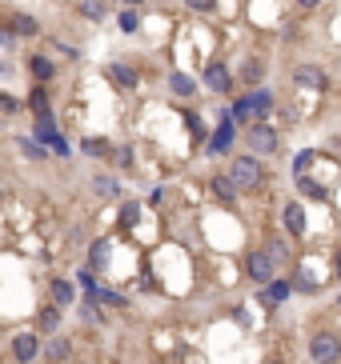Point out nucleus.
<instances>
[{
	"instance_id": "nucleus-1",
	"label": "nucleus",
	"mask_w": 341,
	"mask_h": 364,
	"mask_svg": "<svg viewBox=\"0 0 341 364\" xmlns=\"http://www.w3.org/2000/svg\"><path fill=\"white\" fill-rule=\"evenodd\" d=\"M309 361L313 364H338L341 361V336L321 329V333L309 336Z\"/></svg>"
},
{
	"instance_id": "nucleus-2",
	"label": "nucleus",
	"mask_w": 341,
	"mask_h": 364,
	"mask_svg": "<svg viewBox=\"0 0 341 364\" xmlns=\"http://www.w3.org/2000/svg\"><path fill=\"white\" fill-rule=\"evenodd\" d=\"M245 141H249V152H253V157H273L277 144H281L269 125H253L249 132H245Z\"/></svg>"
},
{
	"instance_id": "nucleus-3",
	"label": "nucleus",
	"mask_w": 341,
	"mask_h": 364,
	"mask_svg": "<svg viewBox=\"0 0 341 364\" xmlns=\"http://www.w3.org/2000/svg\"><path fill=\"white\" fill-rule=\"evenodd\" d=\"M229 176L241 184V189H257V180H261V164L257 157H237L233 164H229Z\"/></svg>"
},
{
	"instance_id": "nucleus-4",
	"label": "nucleus",
	"mask_w": 341,
	"mask_h": 364,
	"mask_svg": "<svg viewBox=\"0 0 341 364\" xmlns=\"http://www.w3.org/2000/svg\"><path fill=\"white\" fill-rule=\"evenodd\" d=\"M273 269H277V260L269 253H253L245 260V272H249L257 285H273Z\"/></svg>"
},
{
	"instance_id": "nucleus-5",
	"label": "nucleus",
	"mask_w": 341,
	"mask_h": 364,
	"mask_svg": "<svg viewBox=\"0 0 341 364\" xmlns=\"http://www.w3.org/2000/svg\"><path fill=\"white\" fill-rule=\"evenodd\" d=\"M36 356H40V340H36V333H17L13 336V361L33 364Z\"/></svg>"
},
{
	"instance_id": "nucleus-6",
	"label": "nucleus",
	"mask_w": 341,
	"mask_h": 364,
	"mask_svg": "<svg viewBox=\"0 0 341 364\" xmlns=\"http://www.w3.org/2000/svg\"><path fill=\"white\" fill-rule=\"evenodd\" d=\"M233 141H237V128H233V112H229V116H221V128L213 132L209 152H229V148H233Z\"/></svg>"
},
{
	"instance_id": "nucleus-7",
	"label": "nucleus",
	"mask_w": 341,
	"mask_h": 364,
	"mask_svg": "<svg viewBox=\"0 0 341 364\" xmlns=\"http://www.w3.org/2000/svg\"><path fill=\"white\" fill-rule=\"evenodd\" d=\"M281 221H285V228H289V237H305V208L297 205V200L285 205V216H281Z\"/></svg>"
},
{
	"instance_id": "nucleus-8",
	"label": "nucleus",
	"mask_w": 341,
	"mask_h": 364,
	"mask_svg": "<svg viewBox=\"0 0 341 364\" xmlns=\"http://www.w3.org/2000/svg\"><path fill=\"white\" fill-rule=\"evenodd\" d=\"M205 84H209L213 93H229L233 77L225 72V64H209V68H205Z\"/></svg>"
},
{
	"instance_id": "nucleus-9",
	"label": "nucleus",
	"mask_w": 341,
	"mask_h": 364,
	"mask_svg": "<svg viewBox=\"0 0 341 364\" xmlns=\"http://www.w3.org/2000/svg\"><path fill=\"white\" fill-rule=\"evenodd\" d=\"M36 329H40V333H56V329H61V304H45V308L36 312Z\"/></svg>"
},
{
	"instance_id": "nucleus-10",
	"label": "nucleus",
	"mask_w": 341,
	"mask_h": 364,
	"mask_svg": "<svg viewBox=\"0 0 341 364\" xmlns=\"http://www.w3.org/2000/svg\"><path fill=\"white\" fill-rule=\"evenodd\" d=\"M293 77H297V84H309V88H325V84H329V80H325V72L317 68V64H301V68H297Z\"/></svg>"
},
{
	"instance_id": "nucleus-11",
	"label": "nucleus",
	"mask_w": 341,
	"mask_h": 364,
	"mask_svg": "<svg viewBox=\"0 0 341 364\" xmlns=\"http://www.w3.org/2000/svg\"><path fill=\"white\" fill-rule=\"evenodd\" d=\"M213 192H217L225 205H233V200H237V192H241V184H237L233 176H213Z\"/></svg>"
},
{
	"instance_id": "nucleus-12",
	"label": "nucleus",
	"mask_w": 341,
	"mask_h": 364,
	"mask_svg": "<svg viewBox=\"0 0 341 364\" xmlns=\"http://www.w3.org/2000/svg\"><path fill=\"white\" fill-rule=\"evenodd\" d=\"M73 301H77V288H73V280H52V304L68 308Z\"/></svg>"
},
{
	"instance_id": "nucleus-13",
	"label": "nucleus",
	"mask_w": 341,
	"mask_h": 364,
	"mask_svg": "<svg viewBox=\"0 0 341 364\" xmlns=\"http://www.w3.org/2000/svg\"><path fill=\"white\" fill-rule=\"evenodd\" d=\"M289 292H293V280H273V285L265 288V304H269V308H273V304L289 301Z\"/></svg>"
},
{
	"instance_id": "nucleus-14",
	"label": "nucleus",
	"mask_w": 341,
	"mask_h": 364,
	"mask_svg": "<svg viewBox=\"0 0 341 364\" xmlns=\"http://www.w3.org/2000/svg\"><path fill=\"white\" fill-rule=\"evenodd\" d=\"M93 192H97L100 200H116V192H121V184H116L113 176H93Z\"/></svg>"
},
{
	"instance_id": "nucleus-15",
	"label": "nucleus",
	"mask_w": 341,
	"mask_h": 364,
	"mask_svg": "<svg viewBox=\"0 0 341 364\" xmlns=\"http://www.w3.org/2000/svg\"><path fill=\"white\" fill-rule=\"evenodd\" d=\"M89 264H93V269H105V264H109V240H93V248H89Z\"/></svg>"
},
{
	"instance_id": "nucleus-16",
	"label": "nucleus",
	"mask_w": 341,
	"mask_h": 364,
	"mask_svg": "<svg viewBox=\"0 0 341 364\" xmlns=\"http://www.w3.org/2000/svg\"><path fill=\"white\" fill-rule=\"evenodd\" d=\"M169 88H173V93L177 96H193V77H185V72H173V77H169Z\"/></svg>"
},
{
	"instance_id": "nucleus-17",
	"label": "nucleus",
	"mask_w": 341,
	"mask_h": 364,
	"mask_svg": "<svg viewBox=\"0 0 341 364\" xmlns=\"http://www.w3.org/2000/svg\"><path fill=\"white\" fill-rule=\"evenodd\" d=\"M245 104H249V112H265L269 104H273V96L265 93V88H257V93H249V96H245Z\"/></svg>"
},
{
	"instance_id": "nucleus-18",
	"label": "nucleus",
	"mask_w": 341,
	"mask_h": 364,
	"mask_svg": "<svg viewBox=\"0 0 341 364\" xmlns=\"http://www.w3.org/2000/svg\"><path fill=\"white\" fill-rule=\"evenodd\" d=\"M68 356H73V340H52V345H49V361L65 364Z\"/></svg>"
},
{
	"instance_id": "nucleus-19",
	"label": "nucleus",
	"mask_w": 341,
	"mask_h": 364,
	"mask_svg": "<svg viewBox=\"0 0 341 364\" xmlns=\"http://www.w3.org/2000/svg\"><path fill=\"white\" fill-rule=\"evenodd\" d=\"M29 68H33L36 80H49L52 77V61H49V56H33V61H29Z\"/></svg>"
},
{
	"instance_id": "nucleus-20",
	"label": "nucleus",
	"mask_w": 341,
	"mask_h": 364,
	"mask_svg": "<svg viewBox=\"0 0 341 364\" xmlns=\"http://www.w3.org/2000/svg\"><path fill=\"white\" fill-rule=\"evenodd\" d=\"M13 32H20V36H36L40 24H36L33 16H17V20H13Z\"/></svg>"
},
{
	"instance_id": "nucleus-21",
	"label": "nucleus",
	"mask_w": 341,
	"mask_h": 364,
	"mask_svg": "<svg viewBox=\"0 0 341 364\" xmlns=\"http://www.w3.org/2000/svg\"><path fill=\"white\" fill-rule=\"evenodd\" d=\"M265 253L273 256L277 264H285V260H289V244H285V240H269V244H265Z\"/></svg>"
},
{
	"instance_id": "nucleus-22",
	"label": "nucleus",
	"mask_w": 341,
	"mask_h": 364,
	"mask_svg": "<svg viewBox=\"0 0 341 364\" xmlns=\"http://www.w3.org/2000/svg\"><path fill=\"white\" fill-rule=\"evenodd\" d=\"M113 80H116V84H129V88H132V84H137V72H132L129 64H113Z\"/></svg>"
},
{
	"instance_id": "nucleus-23",
	"label": "nucleus",
	"mask_w": 341,
	"mask_h": 364,
	"mask_svg": "<svg viewBox=\"0 0 341 364\" xmlns=\"http://www.w3.org/2000/svg\"><path fill=\"white\" fill-rule=\"evenodd\" d=\"M137 221H141V205H137V200H129V205L121 208V224L129 228V224H137Z\"/></svg>"
},
{
	"instance_id": "nucleus-24",
	"label": "nucleus",
	"mask_w": 341,
	"mask_h": 364,
	"mask_svg": "<svg viewBox=\"0 0 341 364\" xmlns=\"http://www.w3.org/2000/svg\"><path fill=\"white\" fill-rule=\"evenodd\" d=\"M241 77L249 80V84H257L261 77H265V68H261V61H245V68H241Z\"/></svg>"
},
{
	"instance_id": "nucleus-25",
	"label": "nucleus",
	"mask_w": 341,
	"mask_h": 364,
	"mask_svg": "<svg viewBox=\"0 0 341 364\" xmlns=\"http://www.w3.org/2000/svg\"><path fill=\"white\" fill-rule=\"evenodd\" d=\"M81 16H89V20H100V16H105V4H100V0H81Z\"/></svg>"
},
{
	"instance_id": "nucleus-26",
	"label": "nucleus",
	"mask_w": 341,
	"mask_h": 364,
	"mask_svg": "<svg viewBox=\"0 0 341 364\" xmlns=\"http://www.w3.org/2000/svg\"><path fill=\"white\" fill-rule=\"evenodd\" d=\"M297 189H301V192H309V196H317V200L325 196V189H321V184H313L309 176H297Z\"/></svg>"
},
{
	"instance_id": "nucleus-27",
	"label": "nucleus",
	"mask_w": 341,
	"mask_h": 364,
	"mask_svg": "<svg viewBox=\"0 0 341 364\" xmlns=\"http://www.w3.org/2000/svg\"><path fill=\"white\" fill-rule=\"evenodd\" d=\"M33 112H36V116H49V96L40 93V88L33 93Z\"/></svg>"
},
{
	"instance_id": "nucleus-28",
	"label": "nucleus",
	"mask_w": 341,
	"mask_h": 364,
	"mask_svg": "<svg viewBox=\"0 0 341 364\" xmlns=\"http://www.w3.org/2000/svg\"><path fill=\"white\" fill-rule=\"evenodd\" d=\"M20 152H24V157H36V160H45V157H49V152H45L40 144H33V141H20Z\"/></svg>"
},
{
	"instance_id": "nucleus-29",
	"label": "nucleus",
	"mask_w": 341,
	"mask_h": 364,
	"mask_svg": "<svg viewBox=\"0 0 341 364\" xmlns=\"http://www.w3.org/2000/svg\"><path fill=\"white\" fill-rule=\"evenodd\" d=\"M309 164H313V152H301V157L293 160V173H297V176H305V173H309Z\"/></svg>"
},
{
	"instance_id": "nucleus-30",
	"label": "nucleus",
	"mask_w": 341,
	"mask_h": 364,
	"mask_svg": "<svg viewBox=\"0 0 341 364\" xmlns=\"http://www.w3.org/2000/svg\"><path fill=\"white\" fill-rule=\"evenodd\" d=\"M185 4H189L193 13H213V8H217V0H185Z\"/></svg>"
},
{
	"instance_id": "nucleus-31",
	"label": "nucleus",
	"mask_w": 341,
	"mask_h": 364,
	"mask_svg": "<svg viewBox=\"0 0 341 364\" xmlns=\"http://www.w3.org/2000/svg\"><path fill=\"white\" fill-rule=\"evenodd\" d=\"M121 29H125V32L137 29V13H121Z\"/></svg>"
},
{
	"instance_id": "nucleus-32",
	"label": "nucleus",
	"mask_w": 341,
	"mask_h": 364,
	"mask_svg": "<svg viewBox=\"0 0 341 364\" xmlns=\"http://www.w3.org/2000/svg\"><path fill=\"white\" fill-rule=\"evenodd\" d=\"M0 104H4V112H17V109H20V104H17V96H8V93L0 96Z\"/></svg>"
},
{
	"instance_id": "nucleus-33",
	"label": "nucleus",
	"mask_w": 341,
	"mask_h": 364,
	"mask_svg": "<svg viewBox=\"0 0 341 364\" xmlns=\"http://www.w3.org/2000/svg\"><path fill=\"white\" fill-rule=\"evenodd\" d=\"M333 272H338V280H341V248H338V256H333Z\"/></svg>"
},
{
	"instance_id": "nucleus-34",
	"label": "nucleus",
	"mask_w": 341,
	"mask_h": 364,
	"mask_svg": "<svg viewBox=\"0 0 341 364\" xmlns=\"http://www.w3.org/2000/svg\"><path fill=\"white\" fill-rule=\"evenodd\" d=\"M297 4H301V8H317V4H321V0H297Z\"/></svg>"
},
{
	"instance_id": "nucleus-35",
	"label": "nucleus",
	"mask_w": 341,
	"mask_h": 364,
	"mask_svg": "<svg viewBox=\"0 0 341 364\" xmlns=\"http://www.w3.org/2000/svg\"><path fill=\"white\" fill-rule=\"evenodd\" d=\"M125 4H145V0H125Z\"/></svg>"
}]
</instances>
